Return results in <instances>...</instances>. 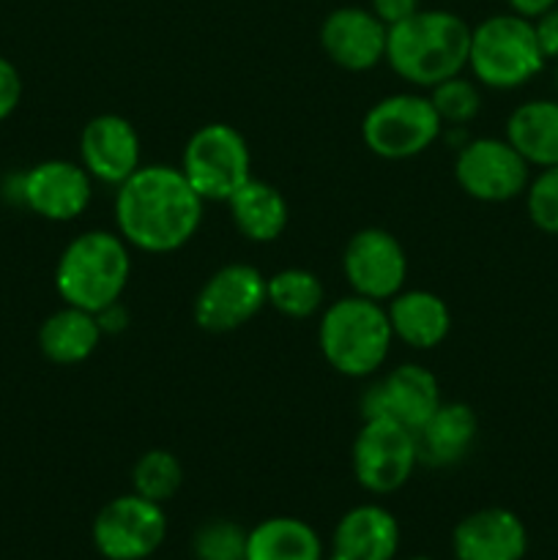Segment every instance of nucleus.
Returning a JSON list of instances; mask_svg holds the SVG:
<instances>
[{
  "instance_id": "1",
  "label": "nucleus",
  "mask_w": 558,
  "mask_h": 560,
  "mask_svg": "<svg viewBox=\"0 0 558 560\" xmlns=\"http://www.w3.org/2000/svg\"><path fill=\"white\" fill-rule=\"evenodd\" d=\"M202 200L181 167L142 164L115 195V224L129 246L151 255L181 249L197 235Z\"/></svg>"
},
{
  "instance_id": "2",
  "label": "nucleus",
  "mask_w": 558,
  "mask_h": 560,
  "mask_svg": "<svg viewBox=\"0 0 558 560\" xmlns=\"http://www.w3.org/2000/svg\"><path fill=\"white\" fill-rule=\"evenodd\" d=\"M470 25L446 9H419L388 27L386 63L416 88H435L468 69Z\"/></svg>"
},
{
  "instance_id": "3",
  "label": "nucleus",
  "mask_w": 558,
  "mask_h": 560,
  "mask_svg": "<svg viewBox=\"0 0 558 560\" xmlns=\"http://www.w3.org/2000/svg\"><path fill=\"white\" fill-rule=\"evenodd\" d=\"M131 277L129 244L118 233L88 230L69 241L55 268V290L80 310L104 312L118 304Z\"/></svg>"
},
{
  "instance_id": "4",
  "label": "nucleus",
  "mask_w": 558,
  "mask_h": 560,
  "mask_svg": "<svg viewBox=\"0 0 558 560\" xmlns=\"http://www.w3.org/2000/svg\"><path fill=\"white\" fill-rule=\"evenodd\" d=\"M321 353L339 375L370 377L386 364L394 331L381 301L345 295L323 310L317 328Z\"/></svg>"
},
{
  "instance_id": "5",
  "label": "nucleus",
  "mask_w": 558,
  "mask_h": 560,
  "mask_svg": "<svg viewBox=\"0 0 558 560\" xmlns=\"http://www.w3.org/2000/svg\"><path fill=\"white\" fill-rule=\"evenodd\" d=\"M534 22L518 14H492L470 27L468 69L492 91H518L545 69Z\"/></svg>"
},
{
  "instance_id": "6",
  "label": "nucleus",
  "mask_w": 558,
  "mask_h": 560,
  "mask_svg": "<svg viewBox=\"0 0 558 560\" xmlns=\"http://www.w3.org/2000/svg\"><path fill=\"white\" fill-rule=\"evenodd\" d=\"M181 173L206 202H228L252 178L249 145L235 126L206 124L186 140Z\"/></svg>"
},
{
  "instance_id": "7",
  "label": "nucleus",
  "mask_w": 558,
  "mask_h": 560,
  "mask_svg": "<svg viewBox=\"0 0 558 560\" xmlns=\"http://www.w3.org/2000/svg\"><path fill=\"white\" fill-rule=\"evenodd\" d=\"M441 131L443 124L430 96H421V93H394V96L381 98L367 109L361 120L364 145L388 162L419 156L427 148H432Z\"/></svg>"
},
{
  "instance_id": "8",
  "label": "nucleus",
  "mask_w": 558,
  "mask_h": 560,
  "mask_svg": "<svg viewBox=\"0 0 558 560\" xmlns=\"http://www.w3.org/2000/svg\"><path fill=\"white\" fill-rule=\"evenodd\" d=\"M419 465L416 432L388 419H364L353 441V476L372 495L403 490Z\"/></svg>"
},
{
  "instance_id": "9",
  "label": "nucleus",
  "mask_w": 558,
  "mask_h": 560,
  "mask_svg": "<svg viewBox=\"0 0 558 560\" xmlns=\"http://www.w3.org/2000/svg\"><path fill=\"white\" fill-rule=\"evenodd\" d=\"M93 547L107 560H146L151 558L167 536V514L162 503L148 498L118 495L104 503L93 520Z\"/></svg>"
},
{
  "instance_id": "10",
  "label": "nucleus",
  "mask_w": 558,
  "mask_h": 560,
  "mask_svg": "<svg viewBox=\"0 0 558 560\" xmlns=\"http://www.w3.org/2000/svg\"><path fill=\"white\" fill-rule=\"evenodd\" d=\"M454 178L474 200L509 202L528 189L531 164L509 145L507 137H476L460 148Z\"/></svg>"
},
{
  "instance_id": "11",
  "label": "nucleus",
  "mask_w": 558,
  "mask_h": 560,
  "mask_svg": "<svg viewBox=\"0 0 558 560\" xmlns=\"http://www.w3.org/2000/svg\"><path fill=\"white\" fill-rule=\"evenodd\" d=\"M266 304V277L249 262H228L206 279L191 315L202 331L228 334L260 315Z\"/></svg>"
},
{
  "instance_id": "12",
  "label": "nucleus",
  "mask_w": 558,
  "mask_h": 560,
  "mask_svg": "<svg viewBox=\"0 0 558 560\" xmlns=\"http://www.w3.org/2000/svg\"><path fill=\"white\" fill-rule=\"evenodd\" d=\"M342 271L356 295L386 304L405 288L408 257L388 230L364 228L345 244Z\"/></svg>"
},
{
  "instance_id": "13",
  "label": "nucleus",
  "mask_w": 558,
  "mask_h": 560,
  "mask_svg": "<svg viewBox=\"0 0 558 560\" xmlns=\"http://www.w3.org/2000/svg\"><path fill=\"white\" fill-rule=\"evenodd\" d=\"M441 402L438 377L430 370L419 364H399L367 388L361 397V416L397 421L416 432Z\"/></svg>"
},
{
  "instance_id": "14",
  "label": "nucleus",
  "mask_w": 558,
  "mask_h": 560,
  "mask_svg": "<svg viewBox=\"0 0 558 560\" xmlns=\"http://www.w3.org/2000/svg\"><path fill=\"white\" fill-rule=\"evenodd\" d=\"M20 197L36 217L49 222H71L91 206L93 178L82 164L47 159L22 175Z\"/></svg>"
},
{
  "instance_id": "15",
  "label": "nucleus",
  "mask_w": 558,
  "mask_h": 560,
  "mask_svg": "<svg viewBox=\"0 0 558 560\" xmlns=\"http://www.w3.org/2000/svg\"><path fill=\"white\" fill-rule=\"evenodd\" d=\"M388 27L361 5H339L323 20L321 47L345 71H370L386 60Z\"/></svg>"
},
{
  "instance_id": "16",
  "label": "nucleus",
  "mask_w": 558,
  "mask_h": 560,
  "mask_svg": "<svg viewBox=\"0 0 558 560\" xmlns=\"http://www.w3.org/2000/svg\"><path fill=\"white\" fill-rule=\"evenodd\" d=\"M80 159L93 180L120 186L142 167L140 135L124 115H96L80 135Z\"/></svg>"
},
{
  "instance_id": "17",
  "label": "nucleus",
  "mask_w": 558,
  "mask_h": 560,
  "mask_svg": "<svg viewBox=\"0 0 558 560\" xmlns=\"http://www.w3.org/2000/svg\"><path fill=\"white\" fill-rule=\"evenodd\" d=\"M452 547L457 560H523L528 552V530L509 509L487 506L460 520Z\"/></svg>"
},
{
  "instance_id": "18",
  "label": "nucleus",
  "mask_w": 558,
  "mask_h": 560,
  "mask_svg": "<svg viewBox=\"0 0 558 560\" xmlns=\"http://www.w3.org/2000/svg\"><path fill=\"white\" fill-rule=\"evenodd\" d=\"M397 550V517L377 503H361L345 512L332 536V558L337 560H394Z\"/></svg>"
},
{
  "instance_id": "19",
  "label": "nucleus",
  "mask_w": 558,
  "mask_h": 560,
  "mask_svg": "<svg viewBox=\"0 0 558 560\" xmlns=\"http://www.w3.org/2000/svg\"><path fill=\"white\" fill-rule=\"evenodd\" d=\"M479 435V419L465 402H441L435 413L416 430L419 463L430 468H452L463 463Z\"/></svg>"
},
{
  "instance_id": "20",
  "label": "nucleus",
  "mask_w": 558,
  "mask_h": 560,
  "mask_svg": "<svg viewBox=\"0 0 558 560\" xmlns=\"http://www.w3.org/2000/svg\"><path fill=\"white\" fill-rule=\"evenodd\" d=\"M386 304L394 339H403L414 350L438 348L452 331L446 301L430 290H399Z\"/></svg>"
},
{
  "instance_id": "21",
  "label": "nucleus",
  "mask_w": 558,
  "mask_h": 560,
  "mask_svg": "<svg viewBox=\"0 0 558 560\" xmlns=\"http://www.w3.org/2000/svg\"><path fill=\"white\" fill-rule=\"evenodd\" d=\"M102 334V323H98L93 312L66 304L63 310L53 312L42 323V328H38V348H42L44 359H49L53 364H82L98 348Z\"/></svg>"
},
{
  "instance_id": "22",
  "label": "nucleus",
  "mask_w": 558,
  "mask_h": 560,
  "mask_svg": "<svg viewBox=\"0 0 558 560\" xmlns=\"http://www.w3.org/2000/svg\"><path fill=\"white\" fill-rule=\"evenodd\" d=\"M507 140L531 167L558 164V98H531L507 120Z\"/></svg>"
},
{
  "instance_id": "23",
  "label": "nucleus",
  "mask_w": 558,
  "mask_h": 560,
  "mask_svg": "<svg viewBox=\"0 0 558 560\" xmlns=\"http://www.w3.org/2000/svg\"><path fill=\"white\" fill-rule=\"evenodd\" d=\"M239 233L255 244H271L288 228V202L282 191L260 178H249L228 200Z\"/></svg>"
},
{
  "instance_id": "24",
  "label": "nucleus",
  "mask_w": 558,
  "mask_h": 560,
  "mask_svg": "<svg viewBox=\"0 0 558 560\" xmlns=\"http://www.w3.org/2000/svg\"><path fill=\"white\" fill-rule=\"evenodd\" d=\"M246 560H323V541L299 517H271L246 536Z\"/></svg>"
},
{
  "instance_id": "25",
  "label": "nucleus",
  "mask_w": 558,
  "mask_h": 560,
  "mask_svg": "<svg viewBox=\"0 0 558 560\" xmlns=\"http://www.w3.org/2000/svg\"><path fill=\"white\" fill-rule=\"evenodd\" d=\"M266 295L268 306H274L279 315L290 317V320H306V317L317 315L326 301L323 282L306 268H284V271L268 277Z\"/></svg>"
},
{
  "instance_id": "26",
  "label": "nucleus",
  "mask_w": 558,
  "mask_h": 560,
  "mask_svg": "<svg viewBox=\"0 0 558 560\" xmlns=\"http://www.w3.org/2000/svg\"><path fill=\"white\" fill-rule=\"evenodd\" d=\"M181 485H184V468H181L178 457L164 452V448H151L131 468V487H135V492L153 503L173 501Z\"/></svg>"
},
{
  "instance_id": "27",
  "label": "nucleus",
  "mask_w": 558,
  "mask_h": 560,
  "mask_svg": "<svg viewBox=\"0 0 558 560\" xmlns=\"http://www.w3.org/2000/svg\"><path fill=\"white\" fill-rule=\"evenodd\" d=\"M430 91V102L443 126H457V129H463V126H468L479 115V85L474 80H465L463 74L449 77V80L438 82Z\"/></svg>"
},
{
  "instance_id": "28",
  "label": "nucleus",
  "mask_w": 558,
  "mask_h": 560,
  "mask_svg": "<svg viewBox=\"0 0 558 560\" xmlns=\"http://www.w3.org/2000/svg\"><path fill=\"white\" fill-rule=\"evenodd\" d=\"M246 536L233 520H208L191 536V552L197 560H246Z\"/></svg>"
},
{
  "instance_id": "29",
  "label": "nucleus",
  "mask_w": 558,
  "mask_h": 560,
  "mask_svg": "<svg viewBox=\"0 0 558 560\" xmlns=\"http://www.w3.org/2000/svg\"><path fill=\"white\" fill-rule=\"evenodd\" d=\"M525 211L531 224L547 235H558V164L539 170L525 189Z\"/></svg>"
},
{
  "instance_id": "30",
  "label": "nucleus",
  "mask_w": 558,
  "mask_h": 560,
  "mask_svg": "<svg viewBox=\"0 0 558 560\" xmlns=\"http://www.w3.org/2000/svg\"><path fill=\"white\" fill-rule=\"evenodd\" d=\"M22 98V77L11 60L0 55V120L9 118Z\"/></svg>"
},
{
  "instance_id": "31",
  "label": "nucleus",
  "mask_w": 558,
  "mask_h": 560,
  "mask_svg": "<svg viewBox=\"0 0 558 560\" xmlns=\"http://www.w3.org/2000/svg\"><path fill=\"white\" fill-rule=\"evenodd\" d=\"M534 33H536V42H539V49H542V55H545V60H558V5H553L550 11H545L542 16H536Z\"/></svg>"
},
{
  "instance_id": "32",
  "label": "nucleus",
  "mask_w": 558,
  "mask_h": 560,
  "mask_svg": "<svg viewBox=\"0 0 558 560\" xmlns=\"http://www.w3.org/2000/svg\"><path fill=\"white\" fill-rule=\"evenodd\" d=\"M370 11L383 25L394 27L419 11V0H370Z\"/></svg>"
},
{
  "instance_id": "33",
  "label": "nucleus",
  "mask_w": 558,
  "mask_h": 560,
  "mask_svg": "<svg viewBox=\"0 0 558 560\" xmlns=\"http://www.w3.org/2000/svg\"><path fill=\"white\" fill-rule=\"evenodd\" d=\"M512 14L525 16V20L534 22L536 16H542L545 11H550L553 5H558V0H507Z\"/></svg>"
},
{
  "instance_id": "34",
  "label": "nucleus",
  "mask_w": 558,
  "mask_h": 560,
  "mask_svg": "<svg viewBox=\"0 0 558 560\" xmlns=\"http://www.w3.org/2000/svg\"><path fill=\"white\" fill-rule=\"evenodd\" d=\"M408 560H432V558H427V556H414V558H408Z\"/></svg>"
},
{
  "instance_id": "35",
  "label": "nucleus",
  "mask_w": 558,
  "mask_h": 560,
  "mask_svg": "<svg viewBox=\"0 0 558 560\" xmlns=\"http://www.w3.org/2000/svg\"><path fill=\"white\" fill-rule=\"evenodd\" d=\"M556 88H558V69H556Z\"/></svg>"
},
{
  "instance_id": "36",
  "label": "nucleus",
  "mask_w": 558,
  "mask_h": 560,
  "mask_svg": "<svg viewBox=\"0 0 558 560\" xmlns=\"http://www.w3.org/2000/svg\"><path fill=\"white\" fill-rule=\"evenodd\" d=\"M326 560H337V558H332V556H328V558H326Z\"/></svg>"
}]
</instances>
